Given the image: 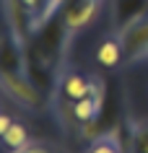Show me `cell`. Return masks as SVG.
I'll return each mask as SVG.
<instances>
[{
    "mask_svg": "<svg viewBox=\"0 0 148 153\" xmlns=\"http://www.w3.org/2000/svg\"><path fill=\"white\" fill-rule=\"evenodd\" d=\"M3 140H5L8 148L18 151V148H24V145L29 143V127H26L24 122H13V125L3 132Z\"/></svg>",
    "mask_w": 148,
    "mask_h": 153,
    "instance_id": "7",
    "label": "cell"
},
{
    "mask_svg": "<svg viewBox=\"0 0 148 153\" xmlns=\"http://www.w3.org/2000/svg\"><path fill=\"white\" fill-rule=\"evenodd\" d=\"M60 5H65V0H47V5H44V13H47V16H52V13H55Z\"/></svg>",
    "mask_w": 148,
    "mask_h": 153,
    "instance_id": "12",
    "label": "cell"
},
{
    "mask_svg": "<svg viewBox=\"0 0 148 153\" xmlns=\"http://www.w3.org/2000/svg\"><path fill=\"white\" fill-rule=\"evenodd\" d=\"M120 39L125 47V62H135V60L148 57V16L122 29Z\"/></svg>",
    "mask_w": 148,
    "mask_h": 153,
    "instance_id": "1",
    "label": "cell"
},
{
    "mask_svg": "<svg viewBox=\"0 0 148 153\" xmlns=\"http://www.w3.org/2000/svg\"><path fill=\"white\" fill-rule=\"evenodd\" d=\"M125 57V47L120 36H104L96 47V62L101 68H117Z\"/></svg>",
    "mask_w": 148,
    "mask_h": 153,
    "instance_id": "5",
    "label": "cell"
},
{
    "mask_svg": "<svg viewBox=\"0 0 148 153\" xmlns=\"http://www.w3.org/2000/svg\"><path fill=\"white\" fill-rule=\"evenodd\" d=\"M3 86H5V94H10L21 106H31L34 109V106L42 104V94L39 91L34 88L26 78H21L18 73L8 70V68L3 70Z\"/></svg>",
    "mask_w": 148,
    "mask_h": 153,
    "instance_id": "3",
    "label": "cell"
},
{
    "mask_svg": "<svg viewBox=\"0 0 148 153\" xmlns=\"http://www.w3.org/2000/svg\"><path fill=\"white\" fill-rule=\"evenodd\" d=\"M16 153H49L47 145H39V143H26L24 148H18Z\"/></svg>",
    "mask_w": 148,
    "mask_h": 153,
    "instance_id": "10",
    "label": "cell"
},
{
    "mask_svg": "<svg viewBox=\"0 0 148 153\" xmlns=\"http://www.w3.org/2000/svg\"><path fill=\"white\" fill-rule=\"evenodd\" d=\"M21 5H24L31 16H36L39 10H44V8H42V0H21Z\"/></svg>",
    "mask_w": 148,
    "mask_h": 153,
    "instance_id": "11",
    "label": "cell"
},
{
    "mask_svg": "<svg viewBox=\"0 0 148 153\" xmlns=\"http://www.w3.org/2000/svg\"><path fill=\"white\" fill-rule=\"evenodd\" d=\"M13 125V120H10V114H0V135L5 132V130Z\"/></svg>",
    "mask_w": 148,
    "mask_h": 153,
    "instance_id": "13",
    "label": "cell"
},
{
    "mask_svg": "<svg viewBox=\"0 0 148 153\" xmlns=\"http://www.w3.org/2000/svg\"><path fill=\"white\" fill-rule=\"evenodd\" d=\"M99 8H101V0H73L62 10V26H65V31L75 34L81 29H86L96 18Z\"/></svg>",
    "mask_w": 148,
    "mask_h": 153,
    "instance_id": "2",
    "label": "cell"
},
{
    "mask_svg": "<svg viewBox=\"0 0 148 153\" xmlns=\"http://www.w3.org/2000/svg\"><path fill=\"white\" fill-rule=\"evenodd\" d=\"M99 112H101V101H99L96 96L78 99V101H73V106H70V114H73V120L78 122V125L96 120V117H99Z\"/></svg>",
    "mask_w": 148,
    "mask_h": 153,
    "instance_id": "6",
    "label": "cell"
},
{
    "mask_svg": "<svg viewBox=\"0 0 148 153\" xmlns=\"http://www.w3.org/2000/svg\"><path fill=\"white\" fill-rule=\"evenodd\" d=\"M60 94L68 101H78V99L94 96V78L83 75V73H65L60 81Z\"/></svg>",
    "mask_w": 148,
    "mask_h": 153,
    "instance_id": "4",
    "label": "cell"
},
{
    "mask_svg": "<svg viewBox=\"0 0 148 153\" xmlns=\"http://www.w3.org/2000/svg\"><path fill=\"white\" fill-rule=\"evenodd\" d=\"M135 153H148V127H140L135 135Z\"/></svg>",
    "mask_w": 148,
    "mask_h": 153,
    "instance_id": "9",
    "label": "cell"
},
{
    "mask_svg": "<svg viewBox=\"0 0 148 153\" xmlns=\"http://www.w3.org/2000/svg\"><path fill=\"white\" fill-rule=\"evenodd\" d=\"M86 153H122V145H120V137L109 132V135H99Z\"/></svg>",
    "mask_w": 148,
    "mask_h": 153,
    "instance_id": "8",
    "label": "cell"
}]
</instances>
